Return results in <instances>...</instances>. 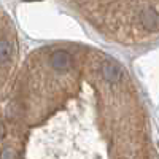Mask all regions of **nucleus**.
<instances>
[{
	"mask_svg": "<svg viewBox=\"0 0 159 159\" xmlns=\"http://www.w3.org/2000/svg\"><path fill=\"white\" fill-rule=\"evenodd\" d=\"M102 75L103 78L107 80L108 83H118L119 80H121L123 76V72H121V67L111 59H107V61H103L102 64Z\"/></svg>",
	"mask_w": 159,
	"mask_h": 159,
	"instance_id": "7ed1b4c3",
	"label": "nucleus"
},
{
	"mask_svg": "<svg viewBox=\"0 0 159 159\" xmlns=\"http://www.w3.org/2000/svg\"><path fill=\"white\" fill-rule=\"evenodd\" d=\"M25 2H37V0H25Z\"/></svg>",
	"mask_w": 159,
	"mask_h": 159,
	"instance_id": "423d86ee",
	"label": "nucleus"
},
{
	"mask_svg": "<svg viewBox=\"0 0 159 159\" xmlns=\"http://www.w3.org/2000/svg\"><path fill=\"white\" fill-rule=\"evenodd\" d=\"M13 54V48L7 40H0V64H5L10 61Z\"/></svg>",
	"mask_w": 159,
	"mask_h": 159,
	"instance_id": "20e7f679",
	"label": "nucleus"
},
{
	"mask_svg": "<svg viewBox=\"0 0 159 159\" xmlns=\"http://www.w3.org/2000/svg\"><path fill=\"white\" fill-rule=\"evenodd\" d=\"M2 137H3V126L0 123V140H2Z\"/></svg>",
	"mask_w": 159,
	"mask_h": 159,
	"instance_id": "39448f33",
	"label": "nucleus"
},
{
	"mask_svg": "<svg viewBox=\"0 0 159 159\" xmlns=\"http://www.w3.org/2000/svg\"><path fill=\"white\" fill-rule=\"evenodd\" d=\"M140 22L148 32L159 30V13L154 8H145L140 13Z\"/></svg>",
	"mask_w": 159,
	"mask_h": 159,
	"instance_id": "f257e3e1",
	"label": "nucleus"
},
{
	"mask_svg": "<svg viewBox=\"0 0 159 159\" xmlns=\"http://www.w3.org/2000/svg\"><path fill=\"white\" fill-rule=\"evenodd\" d=\"M70 65H72V56L69 54L67 51L57 49V51L52 52V56H51V67L54 69L56 72L69 70Z\"/></svg>",
	"mask_w": 159,
	"mask_h": 159,
	"instance_id": "f03ea898",
	"label": "nucleus"
}]
</instances>
